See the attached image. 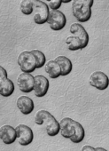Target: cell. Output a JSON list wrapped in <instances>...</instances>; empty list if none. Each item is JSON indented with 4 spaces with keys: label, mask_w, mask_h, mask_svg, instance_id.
<instances>
[{
    "label": "cell",
    "mask_w": 109,
    "mask_h": 151,
    "mask_svg": "<svg viewBox=\"0 0 109 151\" xmlns=\"http://www.w3.org/2000/svg\"><path fill=\"white\" fill-rule=\"evenodd\" d=\"M81 151H96L95 147H91V146H89V145H85L82 147V148L81 149Z\"/></svg>",
    "instance_id": "cell-22"
},
{
    "label": "cell",
    "mask_w": 109,
    "mask_h": 151,
    "mask_svg": "<svg viewBox=\"0 0 109 151\" xmlns=\"http://www.w3.org/2000/svg\"><path fill=\"white\" fill-rule=\"evenodd\" d=\"M17 139L21 146L26 147L32 143L34 139V132L32 129L25 124H19L16 128Z\"/></svg>",
    "instance_id": "cell-7"
},
{
    "label": "cell",
    "mask_w": 109,
    "mask_h": 151,
    "mask_svg": "<svg viewBox=\"0 0 109 151\" xmlns=\"http://www.w3.org/2000/svg\"><path fill=\"white\" fill-rule=\"evenodd\" d=\"M5 78H7V71L5 68L0 66V82L4 80Z\"/></svg>",
    "instance_id": "cell-21"
},
{
    "label": "cell",
    "mask_w": 109,
    "mask_h": 151,
    "mask_svg": "<svg viewBox=\"0 0 109 151\" xmlns=\"http://www.w3.org/2000/svg\"><path fill=\"white\" fill-rule=\"evenodd\" d=\"M49 6L41 0H22L20 5V10L24 15L34 14V22L43 25L48 22L50 14Z\"/></svg>",
    "instance_id": "cell-1"
},
{
    "label": "cell",
    "mask_w": 109,
    "mask_h": 151,
    "mask_svg": "<svg viewBox=\"0 0 109 151\" xmlns=\"http://www.w3.org/2000/svg\"><path fill=\"white\" fill-rule=\"evenodd\" d=\"M55 60L59 63L60 67V71H61V76L62 77H66V76L69 75L72 72L73 69V64L72 61L67 58L66 56H58Z\"/></svg>",
    "instance_id": "cell-15"
},
{
    "label": "cell",
    "mask_w": 109,
    "mask_h": 151,
    "mask_svg": "<svg viewBox=\"0 0 109 151\" xmlns=\"http://www.w3.org/2000/svg\"><path fill=\"white\" fill-rule=\"evenodd\" d=\"M70 33L75 37H77L80 41L82 42V49H84L85 47H87L88 44H89V34L86 31V29L83 28V26L80 23H74L71 25L70 27Z\"/></svg>",
    "instance_id": "cell-12"
},
{
    "label": "cell",
    "mask_w": 109,
    "mask_h": 151,
    "mask_svg": "<svg viewBox=\"0 0 109 151\" xmlns=\"http://www.w3.org/2000/svg\"><path fill=\"white\" fill-rule=\"evenodd\" d=\"M76 121L69 117H65L60 122V133L65 139H71L75 133L77 125Z\"/></svg>",
    "instance_id": "cell-9"
},
{
    "label": "cell",
    "mask_w": 109,
    "mask_h": 151,
    "mask_svg": "<svg viewBox=\"0 0 109 151\" xmlns=\"http://www.w3.org/2000/svg\"><path fill=\"white\" fill-rule=\"evenodd\" d=\"M0 139L6 145H11L17 139L15 128L11 125H3L0 128Z\"/></svg>",
    "instance_id": "cell-11"
},
{
    "label": "cell",
    "mask_w": 109,
    "mask_h": 151,
    "mask_svg": "<svg viewBox=\"0 0 109 151\" xmlns=\"http://www.w3.org/2000/svg\"><path fill=\"white\" fill-rule=\"evenodd\" d=\"M47 22L51 29L53 31H60L65 28L67 24V18L60 10H52L50 12Z\"/></svg>",
    "instance_id": "cell-5"
},
{
    "label": "cell",
    "mask_w": 109,
    "mask_h": 151,
    "mask_svg": "<svg viewBox=\"0 0 109 151\" xmlns=\"http://www.w3.org/2000/svg\"><path fill=\"white\" fill-rule=\"evenodd\" d=\"M18 65L22 72L32 73L37 68V60L31 51H23L18 56Z\"/></svg>",
    "instance_id": "cell-4"
},
{
    "label": "cell",
    "mask_w": 109,
    "mask_h": 151,
    "mask_svg": "<svg viewBox=\"0 0 109 151\" xmlns=\"http://www.w3.org/2000/svg\"><path fill=\"white\" fill-rule=\"evenodd\" d=\"M66 45L69 51H78V50H82V45L80 39L75 37V36H71L68 37L66 39Z\"/></svg>",
    "instance_id": "cell-17"
},
{
    "label": "cell",
    "mask_w": 109,
    "mask_h": 151,
    "mask_svg": "<svg viewBox=\"0 0 109 151\" xmlns=\"http://www.w3.org/2000/svg\"><path fill=\"white\" fill-rule=\"evenodd\" d=\"M95 149H96V151H107L106 149H105L104 147H98Z\"/></svg>",
    "instance_id": "cell-23"
},
{
    "label": "cell",
    "mask_w": 109,
    "mask_h": 151,
    "mask_svg": "<svg viewBox=\"0 0 109 151\" xmlns=\"http://www.w3.org/2000/svg\"><path fill=\"white\" fill-rule=\"evenodd\" d=\"M17 108L19 109L20 112L23 115H29L34 111L35 104L32 99L27 96H21L17 100Z\"/></svg>",
    "instance_id": "cell-13"
},
{
    "label": "cell",
    "mask_w": 109,
    "mask_h": 151,
    "mask_svg": "<svg viewBox=\"0 0 109 151\" xmlns=\"http://www.w3.org/2000/svg\"><path fill=\"white\" fill-rule=\"evenodd\" d=\"M45 1H47L48 6L52 10H59L62 4V0H45Z\"/></svg>",
    "instance_id": "cell-20"
},
{
    "label": "cell",
    "mask_w": 109,
    "mask_h": 151,
    "mask_svg": "<svg viewBox=\"0 0 109 151\" xmlns=\"http://www.w3.org/2000/svg\"><path fill=\"white\" fill-rule=\"evenodd\" d=\"M85 137V131L83 129V126L80 124V123H77V125H76V129H75V135L70 139V140L73 142V143H81L83 139Z\"/></svg>",
    "instance_id": "cell-18"
},
{
    "label": "cell",
    "mask_w": 109,
    "mask_h": 151,
    "mask_svg": "<svg viewBox=\"0 0 109 151\" xmlns=\"http://www.w3.org/2000/svg\"><path fill=\"white\" fill-rule=\"evenodd\" d=\"M44 69H45V72L48 74L49 78L52 79H57L61 76L60 67L55 60H49L47 63H45Z\"/></svg>",
    "instance_id": "cell-14"
},
{
    "label": "cell",
    "mask_w": 109,
    "mask_h": 151,
    "mask_svg": "<svg viewBox=\"0 0 109 151\" xmlns=\"http://www.w3.org/2000/svg\"><path fill=\"white\" fill-rule=\"evenodd\" d=\"M89 83L92 87L99 91H104L109 86V78L104 72L95 71L90 75Z\"/></svg>",
    "instance_id": "cell-6"
},
{
    "label": "cell",
    "mask_w": 109,
    "mask_h": 151,
    "mask_svg": "<svg viewBox=\"0 0 109 151\" xmlns=\"http://www.w3.org/2000/svg\"><path fill=\"white\" fill-rule=\"evenodd\" d=\"M17 85L21 92L24 93H29L34 91L35 78L31 73H22L17 78Z\"/></svg>",
    "instance_id": "cell-8"
},
{
    "label": "cell",
    "mask_w": 109,
    "mask_h": 151,
    "mask_svg": "<svg viewBox=\"0 0 109 151\" xmlns=\"http://www.w3.org/2000/svg\"><path fill=\"white\" fill-rule=\"evenodd\" d=\"M35 86H34V93L36 97L42 98L44 97L49 90V80L43 75L35 76Z\"/></svg>",
    "instance_id": "cell-10"
},
{
    "label": "cell",
    "mask_w": 109,
    "mask_h": 151,
    "mask_svg": "<svg viewBox=\"0 0 109 151\" xmlns=\"http://www.w3.org/2000/svg\"><path fill=\"white\" fill-rule=\"evenodd\" d=\"M31 52L34 53V55L36 57V60H37V68H43L46 63L45 55L39 50H32Z\"/></svg>",
    "instance_id": "cell-19"
},
{
    "label": "cell",
    "mask_w": 109,
    "mask_h": 151,
    "mask_svg": "<svg viewBox=\"0 0 109 151\" xmlns=\"http://www.w3.org/2000/svg\"><path fill=\"white\" fill-rule=\"evenodd\" d=\"M14 84L11 79L5 78L0 82V95L3 97H10L14 93Z\"/></svg>",
    "instance_id": "cell-16"
},
{
    "label": "cell",
    "mask_w": 109,
    "mask_h": 151,
    "mask_svg": "<svg viewBox=\"0 0 109 151\" xmlns=\"http://www.w3.org/2000/svg\"><path fill=\"white\" fill-rule=\"evenodd\" d=\"M35 123L37 125H43L50 137H54L60 133V123L46 110H39L37 112L35 115Z\"/></svg>",
    "instance_id": "cell-2"
},
{
    "label": "cell",
    "mask_w": 109,
    "mask_h": 151,
    "mask_svg": "<svg viewBox=\"0 0 109 151\" xmlns=\"http://www.w3.org/2000/svg\"><path fill=\"white\" fill-rule=\"evenodd\" d=\"M73 0H62V3H64V4H67V3H70V2H72Z\"/></svg>",
    "instance_id": "cell-24"
},
{
    "label": "cell",
    "mask_w": 109,
    "mask_h": 151,
    "mask_svg": "<svg viewBox=\"0 0 109 151\" xmlns=\"http://www.w3.org/2000/svg\"><path fill=\"white\" fill-rule=\"evenodd\" d=\"M94 0H73L72 13L79 22H87L91 17Z\"/></svg>",
    "instance_id": "cell-3"
}]
</instances>
